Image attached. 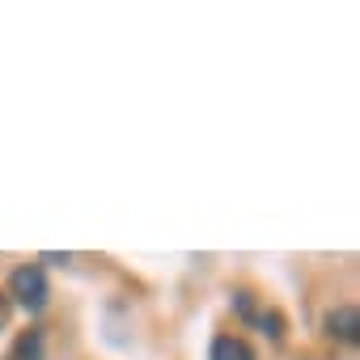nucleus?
Here are the masks:
<instances>
[{
  "label": "nucleus",
  "instance_id": "nucleus-1",
  "mask_svg": "<svg viewBox=\"0 0 360 360\" xmlns=\"http://www.w3.org/2000/svg\"><path fill=\"white\" fill-rule=\"evenodd\" d=\"M5 297L18 301V305L30 309V314H43V309H47V297H51L43 267H39V263H22V267H13V276H9V292H5Z\"/></svg>",
  "mask_w": 360,
  "mask_h": 360
},
{
  "label": "nucleus",
  "instance_id": "nucleus-2",
  "mask_svg": "<svg viewBox=\"0 0 360 360\" xmlns=\"http://www.w3.org/2000/svg\"><path fill=\"white\" fill-rule=\"evenodd\" d=\"M322 326H326V335L339 339V343H356V339H360V314H356V305H335V309H326Z\"/></svg>",
  "mask_w": 360,
  "mask_h": 360
},
{
  "label": "nucleus",
  "instance_id": "nucleus-3",
  "mask_svg": "<svg viewBox=\"0 0 360 360\" xmlns=\"http://www.w3.org/2000/svg\"><path fill=\"white\" fill-rule=\"evenodd\" d=\"M208 360H255V347L246 339H238V335H217Z\"/></svg>",
  "mask_w": 360,
  "mask_h": 360
},
{
  "label": "nucleus",
  "instance_id": "nucleus-4",
  "mask_svg": "<svg viewBox=\"0 0 360 360\" xmlns=\"http://www.w3.org/2000/svg\"><path fill=\"white\" fill-rule=\"evenodd\" d=\"M9 360H43V330H34V326L22 330L13 352H9Z\"/></svg>",
  "mask_w": 360,
  "mask_h": 360
},
{
  "label": "nucleus",
  "instance_id": "nucleus-5",
  "mask_svg": "<svg viewBox=\"0 0 360 360\" xmlns=\"http://www.w3.org/2000/svg\"><path fill=\"white\" fill-rule=\"evenodd\" d=\"M250 322H255V326H263V335L284 339V318H280L276 309H250Z\"/></svg>",
  "mask_w": 360,
  "mask_h": 360
},
{
  "label": "nucleus",
  "instance_id": "nucleus-6",
  "mask_svg": "<svg viewBox=\"0 0 360 360\" xmlns=\"http://www.w3.org/2000/svg\"><path fill=\"white\" fill-rule=\"evenodd\" d=\"M9 314H13V301H9L5 292H0V330H5V326H9Z\"/></svg>",
  "mask_w": 360,
  "mask_h": 360
}]
</instances>
